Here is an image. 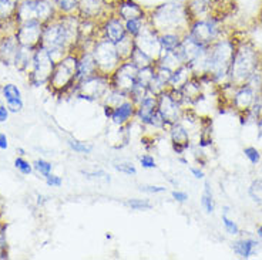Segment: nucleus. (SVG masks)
<instances>
[{
    "mask_svg": "<svg viewBox=\"0 0 262 260\" xmlns=\"http://www.w3.org/2000/svg\"><path fill=\"white\" fill-rule=\"evenodd\" d=\"M235 49L236 40L229 37H221L216 40L215 43L208 47L203 63V70L198 76H208L216 85L228 81V73Z\"/></svg>",
    "mask_w": 262,
    "mask_h": 260,
    "instance_id": "f257e3e1",
    "label": "nucleus"
},
{
    "mask_svg": "<svg viewBox=\"0 0 262 260\" xmlns=\"http://www.w3.org/2000/svg\"><path fill=\"white\" fill-rule=\"evenodd\" d=\"M147 21L158 33L180 32L185 33L192 21L187 3L183 2H167L156 7L147 14Z\"/></svg>",
    "mask_w": 262,
    "mask_h": 260,
    "instance_id": "f03ea898",
    "label": "nucleus"
},
{
    "mask_svg": "<svg viewBox=\"0 0 262 260\" xmlns=\"http://www.w3.org/2000/svg\"><path fill=\"white\" fill-rule=\"evenodd\" d=\"M261 54L249 40L236 41L234 59L228 73V81L235 87L245 84L248 78L261 67Z\"/></svg>",
    "mask_w": 262,
    "mask_h": 260,
    "instance_id": "7ed1b4c3",
    "label": "nucleus"
},
{
    "mask_svg": "<svg viewBox=\"0 0 262 260\" xmlns=\"http://www.w3.org/2000/svg\"><path fill=\"white\" fill-rule=\"evenodd\" d=\"M77 52L69 53L63 59L56 61L53 68L52 76L47 84L50 85V90L57 94H66L73 91L76 85V70H77Z\"/></svg>",
    "mask_w": 262,
    "mask_h": 260,
    "instance_id": "20e7f679",
    "label": "nucleus"
},
{
    "mask_svg": "<svg viewBox=\"0 0 262 260\" xmlns=\"http://www.w3.org/2000/svg\"><path fill=\"white\" fill-rule=\"evenodd\" d=\"M187 33L200 44L210 47L212 43L223 37V19L212 14L201 19H194L190 23Z\"/></svg>",
    "mask_w": 262,
    "mask_h": 260,
    "instance_id": "39448f33",
    "label": "nucleus"
},
{
    "mask_svg": "<svg viewBox=\"0 0 262 260\" xmlns=\"http://www.w3.org/2000/svg\"><path fill=\"white\" fill-rule=\"evenodd\" d=\"M92 54L97 65L98 73L112 76L113 72L123 63L114 43L108 41L104 37H98L92 47Z\"/></svg>",
    "mask_w": 262,
    "mask_h": 260,
    "instance_id": "423d86ee",
    "label": "nucleus"
},
{
    "mask_svg": "<svg viewBox=\"0 0 262 260\" xmlns=\"http://www.w3.org/2000/svg\"><path fill=\"white\" fill-rule=\"evenodd\" d=\"M108 88H110V77L105 74H101V73H97L92 77L76 83L73 92L77 100L94 103V101H101L105 92L108 91Z\"/></svg>",
    "mask_w": 262,
    "mask_h": 260,
    "instance_id": "0eeeda50",
    "label": "nucleus"
},
{
    "mask_svg": "<svg viewBox=\"0 0 262 260\" xmlns=\"http://www.w3.org/2000/svg\"><path fill=\"white\" fill-rule=\"evenodd\" d=\"M56 65V60L53 59L46 47L39 44L33 50L32 70L29 73V80L34 87H40L49 83L53 68Z\"/></svg>",
    "mask_w": 262,
    "mask_h": 260,
    "instance_id": "6e6552de",
    "label": "nucleus"
},
{
    "mask_svg": "<svg viewBox=\"0 0 262 260\" xmlns=\"http://www.w3.org/2000/svg\"><path fill=\"white\" fill-rule=\"evenodd\" d=\"M157 110L160 115L163 117L167 128H170L172 124L183 120L184 112L187 108L181 103L177 91H172L168 88L157 97Z\"/></svg>",
    "mask_w": 262,
    "mask_h": 260,
    "instance_id": "1a4fd4ad",
    "label": "nucleus"
},
{
    "mask_svg": "<svg viewBox=\"0 0 262 260\" xmlns=\"http://www.w3.org/2000/svg\"><path fill=\"white\" fill-rule=\"evenodd\" d=\"M138 67L131 60H125L110 76V87L120 90L123 92H128L137 84Z\"/></svg>",
    "mask_w": 262,
    "mask_h": 260,
    "instance_id": "9d476101",
    "label": "nucleus"
},
{
    "mask_svg": "<svg viewBox=\"0 0 262 260\" xmlns=\"http://www.w3.org/2000/svg\"><path fill=\"white\" fill-rule=\"evenodd\" d=\"M43 26H45V23H41L37 19H30L19 23L16 27L14 36H16L20 46L27 47V49H36L39 46L41 43Z\"/></svg>",
    "mask_w": 262,
    "mask_h": 260,
    "instance_id": "9b49d317",
    "label": "nucleus"
},
{
    "mask_svg": "<svg viewBox=\"0 0 262 260\" xmlns=\"http://www.w3.org/2000/svg\"><path fill=\"white\" fill-rule=\"evenodd\" d=\"M134 43L140 50H143L145 54H148L154 61H157L163 54V50L160 46V33L156 29H152L148 25V21H147L144 29L141 30V33L134 39Z\"/></svg>",
    "mask_w": 262,
    "mask_h": 260,
    "instance_id": "f8f14e48",
    "label": "nucleus"
},
{
    "mask_svg": "<svg viewBox=\"0 0 262 260\" xmlns=\"http://www.w3.org/2000/svg\"><path fill=\"white\" fill-rule=\"evenodd\" d=\"M113 13V3L108 0H80L77 16L80 19L101 21Z\"/></svg>",
    "mask_w": 262,
    "mask_h": 260,
    "instance_id": "ddd939ff",
    "label": "nucleus"
},
{
    "mask_svg": "<svg viewBox=\"0 0 262 260\" xmlns=\"http://www.w3.org/2000/svg\"><path fill=\"white\" fill-rule=\"evenodd\" d=\"M127 36L124 20H121L114 13L108 14L105 19L100 21V37H104L108 41L117 44L120 40Z\"/></svg>",
    "mask_w": 262,
    "mask_h": 260,
    "instance_id": "4468645a",
    "label": "nucleus"
},
{
    "mask_svg": "<svg viewBox=\"0 0 262 260\" xmlns=\"http://www.w3.org/2000/svg\"><path fill=\"white\" fill-rule=\"evenodd\" d=\"M168 134H170L171 147L172 151L177 154L178 156H181L185 154V151L190 150L191 147V135L188 127L184 125L183 121L172 124L168 128Z\"/></svg>",
    "mask_w": 262,
    "mask_h": 260,
    "instance_id": "2eb2a0df",
    "label": "nucleus"
},
{
    "mask_svg": "<svg viewBox=\"0 0 262 260\" xmlns=\"http://www.w3.org/2000/svg\"><path fill=\"white\" fill-rule=\"evenodd\" d=\"M258 96L259 94H256V91H254L248 84L239 85V87H236L235 92H234V96L231 98V105L241 115V114L247 112L254 105Z\"/></svg>",
    "mask_w": 262,
    "mask_h": 260,
    "instance_id": "dca6fc26",
    "label": "nucleus"
},
{
    "mask_svg": "<svg viewBox=\"0 0 262 260\" xmlns=\"http://www.w3.org/2000/svg\"><path fill=\"white\" fill-rule=\"evenodd\" d=\"M113 13L121 20L134 19V17H147L144 7L140 6L134 0H116L113 2Z\"/></svg>",
    "mask_w": 262,
    "mask_h": 260,
    "instance_id": "f3484780",
    "label": "nucleus"
},
{
    "mask_svg": "<svg viewBox=\"0 0 262 260\" xmlns=\"http://www.w3.org/2000/svg\"><path fill=\"white\" fill-rule=\"evenodd\" d=\"M77 70H76V83L97 74L98 68L93 57L92 50H77Z\"/></svg>",
    "mask_w": 262,
    "mask_h": 260,
    "instance_id": "a211bd4d",
    "label": "nucleus"
},
{
    "mask_svg": "<svg viewBox=\"0 0 262 260\" xmlns=\"http://www.w3.org/2000/svg\"><path fill=\"white\" fill-rule=\"evenodd\" d=\"M136 108H137V105L134 104L130 98H127L125 101L120 103V104L116 105L113 108V114L112 117H110L112 123L114 125H117V127H125V125H128L130 121L134 120Z\"/></svg>",
    "mask_w": 262,
    "mask_h": 260,
    "instance_id": "6ab92c4d",
    "label": "nucleus"
},
{
    "mask_svg": "<svg viewBox=\"0 0 262 260\" xmlns=\"http://www.w3.org/2000/svg\"><path fill=\"white\" fill-rule=\"evenodd\" d=\"M156 112H157V97L148 94L141 103L137 104L134 120H137L143 127H147Z\"/></svg>",
    "mask_w": 262,
    "mask_h": 260,
    "instance_id": "aec40b11",
    "label": "nucleus"
},
{
    "mask_svg": "<svg viewBox=\"0 0 262 260\" xmlns=\"http://www.w3.org/2000/svg\"><path fill=\"white\" fill-rule=\"evenodd\" d=\"M2 94L6 100V105L10 112H20L23 110L25 104H23V98H21V91L17 85L12 84V83L5 84L2 88Z\"/></svg>",
    "mask_w": 262,
    "mask_h": 260,
    "instance_id": "412c9836",
    "label": "nucleus"
},
{
    "mask_svg": "<svg viewBox=\"0 0 262 260\" xmlns=\"http://www.w3.org/2000/svg\"><path fill=\"white\" fill-rule=\"evenodd\" d=\"M20 50V44L16 36H7L5 39L2 40L0 43V59L3 61V64H14V60L16 56Z\"/></svg>",
    "mask_w": 262,
    "mask_h": 260,
    "instance_id": "4be33fe9",
    "label": "nucleus"
},
{
    "mask_svg": "<svg viewBox=\"0 0 262 260\" xmlns=\"http://www.w3.org/2000/svg\"><path fill=\"white\" fill-rule=\"evenodd\" d=\"M218 0H187V7L190 10V14L192 20L207 17L212 14V10L215 7V3Z\"/></svg>",
    "mask_w": 262,
    "mask_h": 260,
    "instance_id": "5701e85b",
    "label": "nucleus"
},
{
    "mask_svg": "<svg viewBox=\"0 0 262 260\" xmlns=\"http://www.w3.org/2000/svg\"><path fill=\"white\" fill-rule=\"evenodd\" d=\"M259 242L254 238H243L232 243V250L234 253L241 257V259H249L256 253V249L259 247Z\"/></svg>",
    "mask_w": 262,
    "mask_h": 260,
    "instance_id": "b1692460",
    "label": "nucleus"
},
{
    "mask_svg": "<svg viewBox=\"0 0 262 260\" xmlns=\"http://www.w3.org/2000/svg\"><path fill=\"white\" fill-rule=\"evenodd\" d=\"M192 76H194V73L191 70L190 65H180V67H177L176 70H172V73H171L170 81H168V88L172 90V91H178Z\"/></svg>",
    "mask_w": 262,
    "mask_h": 260,
    "instance_id": "393cba45",
    "label": "nucleus"
},
{
    "mask_svg": "<svg viewBox=\"0 0 262 260\" xmlns=\"http://www.w3.org/2000/svg\"><path fill=\"white\" fill-rule=\"evenodd\" d=\"M184 33L180 32H164L160 33V46L163 53H172L177 50L181 40H183Z\"/></svg>",
    "mask_w": 262,
    "mask_h": 260,
    "instance_id": "a878e982",
    "label": "nucleus"
},
{
    "mask_svg": "<svg viewBox=\"0 0 262 260\" xmlns=\"http://www.w3.org/2000/svg\"><path fill=\"white\" fill-rule=\"evenodd\" d=\"M201 208L207 215H212L215 212V201H214V195H212V189H211V183L205 181L204 183V191L201 195Z\"/></svg>",
    "mask_w": 262,
    "mask_h": 260,
    "instance_id": "bb28decb",
    "label": "nucleus"
},
{
    "mask_svg": "<svg viewBox=\"0 0 262 260\" xmlns=\"http://www.w3.org/2000/svg\"><path fill=\"white\" fill-rule=\"evenodd\" d=\"M145 25H147V17H134V19H128L124 21L125 32L133 39L137 37L145 27Z\"/></svg>",
    "mask_w": 262,
    "mask_h": 260,
    "instance_id": "cd10ccee",
    "label": "nucleus"
},
{
    "mask_svg": "<svg viewBox=\"0 0 262 260\" xmlns=\"http://www.w3.org/2000/svg\"><path fill=\"white\" fill-rule=\"evenodd\" d=\"M128 98V94L127 92L120 91V90H116V88H108V91L105 92L104 97L101 100V104H107V105H112L113 108L118 105L120 103H123Z\"/></svg>",
    "mask_w": 262,
    "mask_h": 260,
    "instance_id": "c85d7f7f",
    "label": "nucleus"
},
{
    "mask_svg": "<svg viewBox=\"0 0 262 260\" xmlns=\"http://www.w3.org/2000/svg\"><path fill=\"white\" fill-rule=\"evenodd\" d=\"M20 0H0V20L7 21L13 17Z\"/></svg>",
    "mask_w": 262,
    "mask_h": 260,
    "instance_id": "c756f323",
    "label": "nucleus"
},
{
    "mask_svg": "<svg viewBox=\"0 0 262 260\" xmlns=\"http://www.w3.org/2000/svg\"><path fill=\"white\" fill-rule=\"evenodd\" d=\"M134 46H136L134 39L130 37L128 34L125 36L124 39L120 40L117 44H116L118 54H120V57H121L123 61H125V60H130L131 54H133V50H134Z\"/></svg>",
    "mask_w": 262,
    "mask_h": 260,
    "instance_id": "7c9ffc66",
    "label": "nucleus"
},
{
    "mask_svg": "<svg viewBox=\"0 0 262 260\" xmlns=\"http://www.w3.org/2000/svg\"><path fill=\"white\" fill-rule=\"evenodd\" d=\"M130 60L137 65L138 68H143V67H148V65H152L156 61L151 59L148 54H145L143 50H140L137 46H134V50H133V54H131Z\"/></svg>",
    "mask_w": 262,
    "mask_h": 260,
    "instance_id": "2f4dec72",
    "label": "nucleus"
},
{
    "mask_svg": "<svg viewBox=\"0 0 262 260\" xmlns=\"http://www.w3.org/2000/svg\"><path fill=\"white\" fill-rule=\"evenodd\" d=\"M67 145L72 151H74L76 154H80V155H90L94 150L92 144L84 143V141H79L76 138H69L67 139Z\"/></svg>",
    "mask_w": 262,
    "mask_h": 260,
    "instance_id": "473e14b6",
    "label": "nucleus"
},
{
    "mask_svg": "<svg viewBox=\"0 0 262 260\" xmlns=\"http://www.w3.org/2000/svg\"><path fill=\"white\" fill-rule=\"evenodd\" d=\"M59 14H77L80 0H54Z\"/></svg>",
    "mask_w": 262,
    "mask_h": 260,
    "instance_id": "72a5a7b5",
    "label": "nucleus"
},
{
    "mask_svg": "<svg viewBox=\"0 0 262 260\" xmlns=\"http://www.w3.org/2000/svg\"><path fill=\"white\" fill-rule=\"evenodd\" d=\"M127 208L131 210H137V212H144V210H151L154 208V203L148 199H138V198H133V199H127L124 202Z\"/></svg>",
    "mask_w": 262,
    "mask_h": 260,
    "instance_id": "f704fd0d",
    "label": "nucleus"
},
{
    "mask_svg": "<svg viewBox=\"0 0 262 260\" xmlns=\"http://www.w3.org/2000/svg\"><path fill=\"white\" fill-rule=\"evenodd\" d=\"M156 76V67L154 64L148 65V67H143V68H138V76H137V84L144 85L148 88L151 80Z\"/></svg>",
    "mask_w": 262,
    "mask_h": 260,
    "instance_id": "c9c22d12",
    "label": "nucleus"
},
{
    "mask_svg": "<svg viewBox=\"0 0 262 260\" xmlns=\"http://www.w3.org/2000/svg\"><path fill=\"white\" fill-rule=\"evenodd\" d=\"M248 195L256 205H262V179H254L248 188Z\"/></svg>",
    "mask_w": 262,
    "mask_h": 260,
    "instance_id": "e433bc0d",
    "label": "nucleus"
},
{
    "mask_svg": "<svg viewBox=\"0 0 262 260\" xmlns=\"http://www.w3.org/2000/svg\"><path fill=\"white\" fill-rule=\"evenodd\" d=\"M81 175H84L87 179L93 181H103V182H112V175L108 172H105L104 169H94V171H81Z\"/></svg>",
    "mask_w": 262,
    "mask_h": 260,
    "instance_id": "4c0bfd02",
    "label": "nucleus"
},
{
    "mask_svg": "<svg viewBox=\"0 0 262 260\" xmlns=\"http://www.w3.org/2000/svg\"><path fill=\"white\" fill-rule=\"evenodd\" d=\"M113 168L116 169L117 172H120V174H124V175H137V168H136L131 162H127V161H120V162L117 161V162H113Z\"/></svg>",
    "mask_w": 262,
    "mask_h": 260,
    "instance_id": "58836bf2",
    "label": "nucleus"
},
{
    "mask_svg": "<svg viewBox=\"0 0 262 260\" xmlns=\"http://www.w3.org/2000/svg\"><path fill=\"white\" fill-rule=\"evenodd\" d=\"M33 168L36 169L41 176H49L50 174H53V163L46 161V159H36L33 162Z\"/></svg>",
    "mask_w": 262,
    "mask_h": 260,
    "instance_id": "ea45409f",
    "label": "nucleus"
},
{
    "mask_svg": "<svg viewBox=\"0 0 262 260\" xmlns=\"http://www.w3.org/2000/svg\"><path fill=\"white\" fill-rule=\"evenodd\" d=\"M221 221H223V226L225 229V232L231 236H236L239 234V226L236 225V222H234L229 218L227 214L221 215Z\"/></svg>",
    "mask_w": 262,
    "mask_h": 260,
    "instance_id": "a19ab883",
    "label": "nucleus"
},
{
    "mask_svg": "<svg viewBox=\"0 0 262 260\" xmlns=\"http://www.w3.org/2000/svg\"><path fill=\"white\" fill-rule=\"evenodd\" d=\"M14 167L19 171L21 175H32L33 174V163H30L29 161H26L23 156H17L14 159Z\"/></svg>",
    "mask_w": 262,
    "mask_h": 260,
    "instance_id": "79ce46f5",
    "label": "nucleus"
},
{
    "mask_svg": "<svg viewBox=\"0 0 262 260\" xmlns=\"http://www.w3.org/2000/svg\"><path fill=\"white\" fill-rule=\"evenodd\" d=\"M244 155H245V158L248 159L249 162L252 163V165H255V167L261 162V152H259V150L256 147H245L244 148Z\"/></svg>",
    "mask_w": 262,
    "mask_h": 260,
    "instance_id": "37998d69",
    "label": "nucleus"
},
{
    "mask_svg": "<svg viewBox=\"0 0 262 260\" xmlns=\"http://www.w3.org/2000/svg\"><path fill=\"white\" fill-rule=\"evenodd\" d=\"M138 161H140L141 168H144V169L157 168V161H156V158L151 155V154H143V155L138 158Z\"/></svg>",
    "mask_w": 262,
    "mask_h": 260,
    "instance_id": "c03bdc74",
    "label": "nucleus"
},
{
    "mask_svg": "<svg viewBox=\"0 0 262 260\" xmlns=\"http://www.w3.org/2000/svg\"><path fill=\"white\" fill-rule=\"evenodd\" d=\"M138 189L144 194H148V195H158V194L167 192L165 186H158V185H141Z\"/></svg>",
    "mask_w": 262,
    "mask_h": 260,
    "instance_id": "a18cd8bd",
    "label": "nucleus"
},
{
    "mask_svg": "<svg viewBox=\"0 0 262 260\" xmlns=\"http://www.w3.org/2000/svg\"><path fill=\"white\" fill-rule=\"evenodd\" d=\"M6 250V233H5V225H0V260L7 259Z\"/></svg>",
    "mask_w": 262,
    "mask_h": 260,
    "instance_id": "49530a36",
    "label": "nucleus"
},
{
    "mask_svg": "<svg viewBox=\"0 0 262 260\" xmlns=\"http://www.w3.org/2000/svg\"><path fill=\"white\" fill-rule=\"evenodd\" d=\"M171 198L176 202H178V203H185V202L190 199V195L187 192H184V191L174 189V191H171Z\"/></svg>",
    "mask_w": 262,
    "mask_h": 260,
    "instance_id": "de8ad7c7",
    "label": "nucleus"
},
{
    "mask_svg": "<svg viewBox=\"0 0 262 260\" xmlns=\"http://www.w3.org/2000/svg\"><path fill=\"white\" fill-rule=\"evenodd\" d=\"M45 179H46L47 185H49V186H52V188H60V186L63 185V179H61V176L54 175V174H50V175L46 176Z\"/></svg>",
    "mask_w": 262,
    "mask_h": 260,
    "instance_id": "09e8293b",
    "label": "nucleus"
},
{
    "mask_svg": "<svg viewBox=\"0 0 262 260\" xmlns=\"http://www.w3.org/2000/svg\"><path fill=\"white\" fill-rule=\"evenodd\" d=\"M9 112L10 111L7 108V105L0 101V123H6L7 120H9Z\"/></svg>",
    "mask_w": 262,
    "mask_h": 260,
    "instance_id": "8fccbe9b",
    "label": "nucleus"
},
{
    "mask_svg": "<svg viewBox=\"0 0 262 260\" xmlns=\"http://www.w3.org/2000/svg\"><path fill=\"white\" fill-rule=\"evenodd\" d=\"M190 172L195 179H204L205 178V174H204V171L200 167H191Z\"/></svg>",
    "mask_w": 262,
    "mask_h": 260,
    "instance_id": "3c124183",
    "label": "nucleus"
},
{
    "mask_svg": "<svg viewBox=\"0 0 262 260\" xmlns=\"http://www.w3.org/2000/svg\"><path fill=\"white\" fill-rule=\"evenodd\" d=\"M9 148V143H7V137L0 132V150H7Z\"/></svg>",
    "mask_w": 262,
    "mask_h": 260,
    "instance_id": "603ef678",
    "label": "nucleus"
},
{
    "mask_svg": "<svg viewBox=\"0 0 262 260\" xmlns=\"http://www.w3.org/2000/svg\"><path fill=\"white\" fill-rule=\"evenodd\" d=\"M103 111H104L105 118H108V120H110V117H112V114H113V107H112V105L103 104Z\"/></svg>",
    "mask_w": 262,
    "mask_h": 260,
    "instance_id": "864d4df0",
    "label": "nucleus"
},
{
    "mask_svg": "<svg viewBox=\"0 0 262 260\" xmlns=\"http://www.w3.org/2000/svg\"><path fill=\"white\" fill-rule=\"evenodd\" d=\"M255 125H256V128H258V141L262 143V115L261 118L258 120V123H256Z\"/></svg>",
    "mask_w": 262,
    "mask_h": 260,
    "instance_id": "5fc2aeb1",
    "label": "nucleus"
},
{
    "mask_svg": "<svg viewBox=\"0 0 262 260\" xmlns=\"http://www.w3.org/2000/svg\"><path fill=\"white\" fill-rule=\"evenodd\" d=\"M256 236H258V238L262 241V223L258 226V228H256Z\"/></svg>",
    "mask_w": 262,
    "mask_h": 260,
    "instance_id": "6e6d98bb",
    "label": "nucleus"
},
{
    "mask_svg": "<svg viewBox=\"0 0 262 260\" xmlns=\"http://www.w3.org/2000/svg\"><path fill=\"white\" fill-rule=\"evenodd\" d=\"M37 199H39V201H37V203H39V205H43V203H45V202L47 201L46 198H45V196H37Z\"/></svg>",
    "mask_w": 262,
    "mask_h": 260,
    "instance_id": "4d7b16f0",
    "label": "nucleus"
},
{
    "mask_svg": "<svg viewBox=\"0 0 262 260\" xmlns=\"http://www.w3.org/2000/svg\"><path fill=\"white\" fill-rule=\"evenodd\" d=\"M229 212H231V208H229L228 205H224V206H223V214L228 215Z\"/></svg>",
    "mask_w": 262,
    "mask_h": 260,
    "instance_id": "13d9d810",
    "label": "nucleus"
},
{
    "mask_svg": "<svg viewBox=\"0 0 262 260\" xmlns=\"http://www.w3.org/2000/svg\"><path fill=\"white\" fill-rule=\"evenodd\" d=\"M17 152H19V156H25V150H23V148H19Z\"/></svg>",
    "mask_w": 262,
    "mask_h": 260,
    "instance_id": "bf43d9fd",
    "label": "nucleus"
},
{
    "mask_svg": "<svg viewBox=\"0 0 262 260\" xmlns=\"http://www.w3.org/2000/svg\"><path fill=\"white\" fill-rule=\"evenodd\" d=\"M105 239H113V234L107 233V234H105Z\"/></svg>",
    "mask_w": 262,
    "mask_h": 260,
    "instance_id": "052dcab7",
    "label": "nucleus"
},
{
    "mask_svg": "<svg viewBox=\"0 0 262 260\" xmlns=\"http://www.w3.org/2000/svg\"><path fill=\"white\" fill-rule=\"evenodd\" d=\"M259 25L262 26V10H261V13H259Z\"/></svg>",
    "mask_w": 262,
    "mask_h": 260,
    "instance_id": "680f3d73",
    "label": "nucleus"
}]
</instances>
